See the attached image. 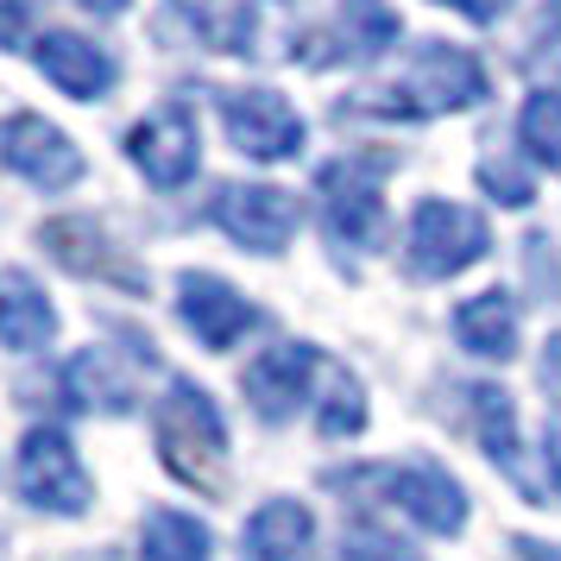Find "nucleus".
Segmentation results:
<instances>
[{
    "instance_id": "nucleus-4",
    "label": "nucleus",
    "mask_w": 561,
    "mask_h": 561,
    "mask_svg": "<svg viewBox=\"0 0 561 561\" xmlns=\"http://www.w3.org/2000/svg\"><path fill=\"white\" fill-rule=\"evenodd\" d=\"M13 480H20V499L38 505L45 517H82L95 505V480L82 467L77 442L51 423L20 435V455H13Z\"/></svg>"
},
{
    "instance_id": "nucleus-13",
    "label": "nucleus",
    "mask_w": 561,
    "mask_h": 561,
    "mask_svg": "<svg viewBox=\"0 0 561 561\" xmlns=\"http://www.w3.org/2000/svg\"><path fill=\"white\" fill-rule=\"evenodd\" d=\"M385 228V196L366 164H329L322 171V233L334 253H359L373 247Z\"/></svg>"
},
{
    "instance_id": "nucleus-8",
    "label": "nucleus",
    "mask_w": 561,
    "mask_h": 561,
    "mask_svg": "<svg viewBox=\"0 0 561 561\" xmlns=\"http://www.w3.org/2000/svg\"><path fill=\"white\" fill-rule=\"evenodd\" d=\"M127 158L152 190H183L203 164V127H196L190 102H164L158 114H146L127 133Z\"/></svg>"
},
{
    "instance_id": "nucleus-23",
    "label": "nucleus",
    "mask_w": 561,
    "mask_h": 561,
    "mask_svg": "<svg viewBox=\"0 0 561 561\" xmlns=\"http://www.w3.org/2000/svg\"><path fill=\"white\" fill-rule=\"evenodd\" d=\"M316 430L329 435V442L366 430V398H359V379L347 366H329V391L316 398Z\"/></svg>"
},
{
    "instance_id": "nucleus-33",
    "label": "nucleus",
    "mask_w": 561,
    "mask_h": 561,
    "mask_svg": "<svg viewBox=\"0 0 561 561\" xmlns=\"http://www.w3.org/2000/svg\"><path fill=\"white\" fill-rule=\"evenodd\" d=\"M0 549H7V530H0Z\"/></svg>"
},
{
    "instance_id": "nucleus-19",
    "label": "nucleus",
    "mask_w": 561,
    "mask_h": 561,
    "mask_svg": "<svg viewBox=\"0 0 561 561\" xmlns=\"http://www.w3.org/2000/svg\"><path fill=\"white\" fill-rule=\"evenodd\" d=\"M64 391H70V404L102 410V416H127L133 410V373H121L107 347H82L64 366Z\"/></svg>"
},
{
    "instance_id": "nucleus-18",
    "label": "nucleus",
    "mask_w": 561,
    "mask_h": 561,
    "mask_svg": "<svg viewBox=\"0 0 561 561\" xmlns=\"http://www.w3.org/2000/svg\"><path fill=\"white\" fill-rule=\"evenodd\" d=\"M309 542H316V517L297 499H265L247 517V556L253 561H309Z\"/></svg>"
},
{
    "instance_id": "nucleus-20",
    "label": "nucleus",
    "mask_w": 561,
    "mask_h": 561,
    "mask_svg": "<svg viewBox=\"0 0 561 561\" xmlns=\"http://www.w3.org/2000/svg\"><path fill=\"white\" fill-rule=\"evenodd\" d=\"M334 38L347 64H373L398 45V13L385 0H334Z\"/></svg>"
},
{
    "instance_id": "nucleus-30",
    "label": "nucleus",
    "mask_w": 561,
    "mask_h": 561,
    "mask_svg": "<svg viewBox=\"0 0 561 561\" xmlns=\"http://www.w3.org/2000/svg\"><path fill=\"white\" fill-rule=\"evenodd\" d=\"M517 556H524V561H561V549L536 542V536H517Z\"/></svg>"
},
{
    "instance_id": "nucleus-32",
    "label": "nucleus",
    "mask_w": 561,
    "mask_h": 561,
    "mask_svg": "<svg viewBox=\"0 0 561 561\" xmlns=\"http://www.w3.org/2000/svg\"><path fill=\"white\" fill-rule=\"evenodd\" d=\"M542 32H549V38H561V0H549V7H542Z\"/></svg>"
},
{
    "instance_id": "nucleus-17",
    "label": "nucleus",
    "mask_w": 561,
    "mask_h": 561,
    "mask_svg": "<svg viewBox=\"0 0 561 561\" xmlns=\"http://www.w3.org/2000/svg\"><path fill=\"white\" fill-rule=\"evenodd\" d=\"M517 297L511 290H480L455 309V341L473 359H511L517 354Z\"/></svg>"
},
{
    "instance_id": "nucleus-31",
    "label": "nucleus",
    "mask_w": 561,
    "mask_h": 561,
    "mask_svg": "<svg viewBox=\"0 0 561 561\" xmlns=\"http://www.w3.org/2000/svg\"><path fill=\"white\" fill-rule=\"evenodd\" d=\"M77 7H89V13H95V20H114V13H127L133 0H77Z\"/></svg>"
},
{
    "instance_id": "nucleus-25",
    "label": "nucleus",
    "mask_w": 561,
    "mask_h": 561,
    "mask_svg": "<svg viewBox=\"0 0 561 561\" xmlns=\"http://www.w3.org/2000/svg\"><path fill=\"white\" fill-rule=\"evenodd\" d=\"M480 183L499 196L505 208H524L536 196V183H530V171H517L511 158H480Z\"/></svg>"
},
{
    "instance_id": "nucleus-28",
    "label": "nucleus",
    "mask_w": 561,
    "mask_h": 561,
    "mask_svg": "<svg viewBox=\"0 0 561 561\" xmlns=\"http://www.w3.org/2000/svg\"><path fill=\"white\" fill-rule=\"evenodd\" d=\"M536 373H542V385L561 398V334H549V347H542V366H536Z\"/></svg>"
},
{
    "instance_id": "nucleus-29",
    "label": "nucleus",
    "mask_w": 561,
    "mask_h": 561,
    "mask_svg": "<svg viewBox=\"0 0 561 561\" xmlns=\"http://www.w3.org/2000/svg\"><path fill=\"white\" fill-rule=\"evenodd\" d=\"M542 460H549V485L561 492V423H549V435H542Z\"/></svg>"
},
{
    "instance_id": "nucleus-1",
    "label": "nucleus",
    "mask_w": 561,
    "mask_h": 561,
    "mask_svg": "<svg viewBox=\"0 0 561 561\" xmlns=\"http://www.w3.org/2000/svg\"><path fill=\"white\" fill-rule=\"evenodd\" d=\"M492 95L480 57L460 51V45H416L404 64V77L373 89V102H359V114H385V121H435V114H467Z\"/></svg>"
},
{
    "instance_id": "nucleus-12",
    "label": "nucleus",
    "mask_w": 561,
    "mask_h": 561,
    "mask_svg": "<svg viewBox=\"0 0 561 561\" xmlns=\"http://www.w3.org/2000/svg\"><path fill=\"white\" fill-rule=\"evenodd\" d=\"M178 322L203 341L208 354H228V347H240L259 329V309L228 278H215V272H183L178 278Z\"/></svg>"
},
{
    "instance_id": "nucleus-24",
    "label": "nucleus",
    "mask_w": 561,
    "mask_h": 561,
    "mask_svg": "<svg viewBox=\"0 0 561 561\" xmlns=\"http://www.w3.org/2000/svg\"><path fill=\"white\" fill-rule=\"evenodd\" d=\"M334 561H423V556L410 542H398L391 530H379V524H354L334 542Z\"/></svg>"
},
{
    "instance_id": "nucleus-16",
    "label": "nucleus",
    "mask_w": 561,
    "mask_h": 561,
    "mask_svg": "<svg viewBox=\"0 0 561 561\" xmlns=\"http://www.w3.org/2000/svg\"><path fill=\"white\" fill-rule=\"evenodd\" d=\"M467 423H473V442L485 448V460H492L524 499H536L530 473H524V460H517V404H511V391H499V385H467Z\"/></svg>"
},
{
    "instance_id": "nucleus-7",
    "label": "nucleus",
    "mask_w": 561,
    "mask_h": 561,
    "mask_svg": "<svg viewBox=\"0 0 561 561\" xmlns=\"http://www.w3.org/2000/svg\"><path fill=\"white\" fill-rule=\"evenodd\" d=\"M215 228L228 233L233 247H247V253H284L290 247V233L304 221V208L290 190L278 183H221V196H215Z\"/></svg>"
},
{
    "instance_id": "nucleus-5",
    "label": "nucleus",
    "mask_w": 561,
    "mask_h": 561,
    "mask_svg": "<svg viewBox=\"0 0 561 561\" xmlns=\"http://www.w3.org/2000/svg\"><path fill=\"white\" fill-rule=\"evenodd\" d=\"M485 253H492V228H485L480 208L442 203V196L416 203L410 233H404V259H410L416 278H460V272L480 265Z\"/></svg>"
},
{
    "instance_id": "nucleus-26",
    "label": "nucleus",
    "mask_w": 561,
    "mask_h": 561,
    "mask_svg": "<svg viewBox=\"0 0 561 561\" xmlns=\"http://www.w3.org/2000/svg\"><path fill=\"white\" fill-rule=\"evenodd\" d=\"M26 45V0H0V51Z\"/></svg>"
},
{
    "instance_id": "nucleus-3",
    "label": "nucleus",
    "mask_w": 561,
    "mask_h": 561,
    "mask_svg": "<svg viewBox=\"0 0 561 561\" xmlns=\"http://www.w3.org/2000/svg\"><path fill=\"white\" fill-rule=\"evenodd\" d=\"M322 480L334 492H359V499H373V505H398L410 524H423L430 536H460L467 530V492L448 467H435V460H410V467H329Z\"/></svg>"
},
{
    "instance_id": "nucleus-10",
    "label": "nucleus",
    "mask_w": 561,
    "mask_h": 561,
    "mask_svg": "<svg viewBox=\"0 0 561 561\" xmlns=\"http://www.w3.org/2000/svg\"><path fill=\"white\" fill-rule=\"evenodd\" d=\"M221 127L259 164H284L304 152V114L278 89H221Z\"/></svg>"
},
{
    "instance_id": "nucleus-6",
    "label": "nucleus",
    "mask_w": 561,
    "mask_h": 561,
    "mask_svg": "<svg viewBox=\"0 0 561 561\" xmlns=\"http://www.w3.org/2000/svg\"><path fill=\"white\" fill-rule=\"evenodd\" d=\"M38 247L70 272V278H95V284H114V290H127V297H146L152 290V272L127 259V247H114V233L102 221H89V215H57L38 228Z\"/></svg>"
},
{
    "instance_id": "nucleus-14",
    "label": "nucleus",
    "mask_w": 561,
    "mask_h": 561,
    "mask_svg": "<svg viewBox=\"0 0 561 561\" xmlns=\"http://www.w3.org/2000/svg\"><path fill=\"white\" fill-rule=\"evenodd\" d=\"M32 64L70 102H102L107 89H114V77H121L114 57L95 38H82V32H45V38H32Z\"/></svg>"
},
{
    "instance_id": "nucleus-9",
    "label": "nucleus",
    "mask_w": 561,
    "mask_h": 561,
    "mask_svg": "<svg viewBox=\"0 0 561 561\" xmlns=\"http://www.w3.org/2000/svg\"><path fill=\"white\" fill-rule=\"evenodd\" d=\"M0 164L32 190H70L82 178V146L45 114H7L0 121Z\"/></svg>"
},
{
    "instance_id": "nucleus-2",
    "label": "nucleus",
    "mask_w": 561,
    "mask_h": 561,
    "mask_svg": "<svg viewBox=\"0 0 561 561\" xmlns=\"http://www.w3.org/2000/svg\"><path fill=\"white\" fill-rule=\"evenodd\" d=\"M152 442L158 460L171 467V480L196 485V492H221V467H228V423L196 379H171L164 398L152 404Z\"/></svg>"
},
{
    "instance_id": "nucleus-11",
    "label": "nucleus",
    "mask_w": 561,
    "mask_h": 561,
    "mask_svg": "<svg viewBox=\"0 0 561 561\" xmlns=\"http://www.w3.org/2000/svg\"><path fill=\"white\" fill-rule=\"evenodd\" d=\"M329 373V359L316 354L309 341H284V347H265V354L247 366V404L265 416V423H290L304 404H316V379Z\"/></svg>"
},
{
    "instance_id": "nucleus-21",
    "label": "nucleus",
    "mask_w": 561,
    "mask_h": 561,
    "mask_svg": "<svg viewBox=\"0 0 561 561\" xmlns=\"http://www.w3.org/2000/svg\"><path fill=\"white\" fill-rule=\"evenodd\" d=\"M139 556L146 561H215V536L190 511H146Z\"/></svg>"
},
{
    "instance_id": "nucleus-27",
    "label": "nucleus",
    "mask_w": 561,
    "mask_h": 561,
    "mask_svg": "<svg viewBox=\"0 0 561 561\" xmlns=\"http://www.w3.org/2000/svg\"><path fill=\"white\" fill-rule=\"evenodd\" d=\"M442 7L467 13L473 26H492V20H505V13H511V0H442Z\"/></svg>"
},
{
    "instance_id": "nucleus-15",
    "label": "nucleus",
    "mask_w": 561,
    "mask_h": 561,
    "mask_svg": "<svg viewBox=\"0 0 561 561\" xmlns=\"http://www.w3.org/2000/svg\"><path fill=\"white\" fill-rule=\"evenodd\" d=\"M51 341H57L51 297L38 290L32 272L7 265V272H0V347H7V354H38V347H51Z\"/></svg>"
},
{
    "instance_id": "nucleus-22",
    "label": "nucleus",
    "mask_w": 561,
    "mask_h": 561,
    "mask_svg": "<svg viewBox=\"0 0 561 561\" xmlns=\"http://www.w3.org/2000/svg\"><path fill=\"white\" fill-rule=\"evenodd\" d=\"M517 139H524V152H530L536 164H549V171L561 164V82H542L530 102H524Z\"/></svg>"
}]
</instances>
